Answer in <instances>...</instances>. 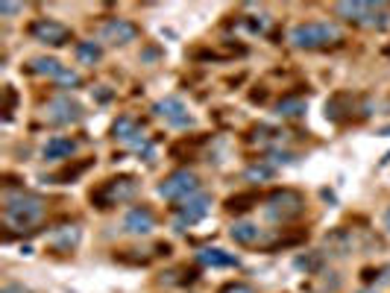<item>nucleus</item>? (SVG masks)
<instances>
[{
    "label": "nucleus",
    "mask_w": 390,
    "mask_h": 293,
    "mask_svg": "<svg viewBox=\"0 0 390 293\" xmlns=\"http://www.w3.org/2000/svg\"><path fill=\"white\" fill-rule=\"evenodd\" d=\"M288 41L299 50H326V48H338L343 41V33H340V27L328 24V21H308V24L291 27Z\"/></svg>",
    "instance_id": "f257e3e1"
},
{
    "label": "nucleus",
    "mask_w": 390,
    "mask_h": 293,
    "mask_svg": "<svg viewBox=\"0 0 390 293\" xmlns=\"http://www.w3.org/2000/svg\"><path fill=\"white\" fill-rule=\"evenodd\" d=\"M41 217H44V199L41 196L27 194V191H18V194L6 196V203H3V220H6V226H12V229H29V226H36Z\"/></svg>",
    "instance_id": "f03ea898"
},
{
    "label": "nucleus",
    "mask_w": 390,
    "mask_h": 293,
    "mask_svg": "<svg viewBox=\"0 0 390 293\" xmlns=\"http://www.w3.org/2000/svg\"><path fill=\"white\" fill-rule=\"evenodd\" d=\"M335 15H340L349 24H364V27H379V29L390 24L384 3H370V0H340V3H335Z\"/></svg>",
    "instance_id": "7ed1b4c3"
},
{
    "label": "nucleus",
    "mask_w": 390,
    "mask_h": 293,
    "mask_svg": "<svg viewBox=\"0 0 390 293\" xmlns=\"http://www.w3.org/2000/svg\"><path fill=\"white\" fill-rule=\"evenodd\" d=\"M303 211H305L303 194H299V191H291V188L273 191V194L267 196V203H264V217L273 220V223H291V220H296Z\"/></svg>",
    "instance_id": "20e7f679"
},
{
    "label": "nucleus",
    "mask_w": 390,
    "mask_h": 293,
    "mask_svg": "<svg viewBox=\"0 0 390 293\" xmlns=\"http://www.w3.org/2000/svg\"><path fill=\"white\" fill-rule=\"evenodd\" d=\"M135 194H138V182H135L132 176H117V179H106L97 191H92V203L97 208H112L117 203L132 199Z\"/></svg>",
    "instance_id": "39448f33"
},
{
    "label": "nucleus",
    "mask_w": 390,
    "mask_h": 293,
    "mask_svg": "<svg viewBox=\"0 0 390 293\" xmlns=\"http://www.w3.org/2000/svg\"><path fill=\"white\" fill-rule=\"evenodd\" d=\"M159 194L164 199H179V203H185V199L200 194V179L191 171H176L159 185Z\"/></svg>",
    "instance_id": "423d86ee"
},
{
    "label": "nucleus",
    "mask_w": 390,
    "mask_h": 293,
    "mask_svg": "<svg viewBox=\"0 0 390 293\" xmlns=\"http://www.w3.org/2000/svg\"><path fill=\"white\" fill-rule=\"evenodd\" d=\"M29 36L41 44H50V48H62V44L71 41V29L59 21H50V18H38L29 24Z\"/></svg>",
    "instance_id": "0eeeda50"
},
{
    "label": "nucleus",
    "mask_w": 390,
    "mask_h": 293,
    "mask_svg": "<svg viewBox=\"0 0 390 293\" xmlns=\"http://www.w3.org/2000/svg\"><path fill=\"white\" fill-rule=\"evenodd\" d=\"M208 208H212V196H205V194H197V196L185 199L182 206H176V229L182 232L185 226L200 223L208 214Z\"/></svg>",
    "instance_id": "6e6552de"
},
{
    "label": "nucleus",
    "mask_w": 390,
    "mask_h": 293,
    "mask_svg": "<svg viewBox=\"0 0 390 293\" xmlns=\"http://www.w3.org/2000/svg\"><path fill=\"white\" fill-rule=\"evenodd\" d=\"M153 112H156L164 123L176 127V129H185V127H191V123H194V115L188 112V106L179 100V97H164V100H159Z\"/></svg>",
    "instance_id": "1a4fd4ad"
},
{
    "label": "nucleus",
    "mask_w": 390,
    "mask_h": 293,
    "mask_svg": "<svg viewBox=\"0 0 390 293\" xmlns=\"http://www.w3.org/2000/svg\"><path fill=\"white\" fill-rule=\"evenodd\" d=\"M44 115H48L50 123H56V127H68V123H77L82 120V106L77 100H71V97H56L48 103V109H44Z\"/></svg>",
    "instance_id": "9d476101"
},
{
    "label": "nucleus",
    "mask_w": 390,
    "mask_h": 293,
    "mask_svg": "<svg viewBox=\"0 0 390 293\" xmlns=\"http://www.w3.org/2000/svg\"><path fill=\"white\" fill-rule=\"evenodd\" d=\"M135 38H138V27L127 18H109L100 29V41L115 44V48H124V44H129Z\"/></svg>",
    "instance_id": "9b49d317"
},
{
    "label": "nucleus",
    "mask_w": 390,
    "mask_h": 293,
    "mask_svg": "<svg viewBox=\"0 0 390 293\" xmlns=\"http://www.w3.org/2000/svg\"><path fill=\"white\" fill-rule=\"evenodd\" d=\"M124 229H127L129 235H150L156 229V214L150 211L147 206H135V208L127 211Z\"/></svg>",
    "instance_id": "f8f14e48"
},
{
    "label": "nucleus",
    "mask_w": 390,
    "mask_h": 293,
    "mask_svg": "<svg viewBox=\"0 0 390 293\" xmlns=\"http://www.w3.org/2000/svg\"><path fill=\"white\" fill-rule=\"evenodd\" d=\"M73 150H77V141H71V138L56 135V138H50V141L44 144L41 156L48 159V162H59V159H71V156H73Z\"/></svg>",
    "instance_id": "ddd939ff"
},
{
    "label": "nucleus",
    "mask_w": 390,
    "mask_h": 293,
    "mask_svg": "<svg viewBox=\"0 0 390 293\" xmlns=\"http://www.w3.org/2000/svg\"><path fill=\"white\" fill-rule=\"evenodd\" d=\"M80 243V226H59L50 235V246L56 252H71Z\"/></svg>",
    "instance_id": "4468645a"
},
{
    "label": "nucleus",
    "mask_w": 390,
    "mask_h": 293,
    "mask_svg": "<svg viewBox=\"0 0 390 293\" xmlns=\"http://www.w3.org/2000/svg\"><path fill=\"white\" fill-rule=\"evenodd\" d=\"M229 238H232L235 243H241V246H252V243L261 241V229H259L256 223L241 220V223H235V226L229 229Z\"/></svg>",
    "instance_id": "2eb2a0df"
},
{
    "label": "nucleus",
    "mask_w": 390,
    "mask_h": 293,
    "mask_svg": "<svg viewBox=\"0 0 390 293\" xmlns=\"http://www.w3.org/2000/svg\"><path fill=\"white\" fill-rule=\"evenodd\" d=\"M200 264L205 267H238V258L232 252H223L217 246H208V250H200Z\"/></svg>",
    "instance_id": "dca6fc26"
},
{
    "label": "nucleus",
    "mask_w": 390,
    "mask_h": 293,
    "mask_svg": "<svg viewBox=\"0 0 390 293\" xmlns=\"http://www.w3.org/2000/svg\"><path fill=\"white\" fill-rule=\"evenodd\" d=\"M112 135L117 138V141L132 144L135 138L141 135V127H138V120H135V117H117V120L112 123Z\"/></svg>",
    "instance_id": "f3484780"
},
{
    "label": "nucleus",
    "mask_w": 390,
    "mask_h": 293,
    "mask_svg": "<svg viewBox=\"0 0 390 293\" xmlns=\"http://www.w3.org/2000/svg\"><path fill=\"white\" fill-rule=\"evenodd\" d=\"M326 250H332L335 255L352 252V235L347 232V229H338V232H332V235L326 238Z\"/></svg>",
    "instance_id": "a211bd4d"
},
{
    "label": "nucleus",
    "mask_w": 390,
    "mask_h": 293,
    "mask_svg": "<svg viewBox=\"0 0 390 293\" xmlns=\"http://www.w3.org/2000/svg\"><path fill=\"white\" fill-rule=\"evenodd\" d=\"M347 112H352V97L349 94H335L326 103V117H332V120H343Z\"/></svg>",
    "instance_id": "6ab92c4d"
},
{
    "label": "nucleus",
    "mask_w": 390,
    "mask_h": 293,
    "mask_svg": "<svg viewBox=\"0 0 390 293\" xmlns=\"http://www.w3.org/2000/svg\"><path fill=\"white\" fill-rule=\"evenodd\" d=\"M73 53H77V59L82 62V65H94V62H100V56H103V48L97 41H80L77 48H73Z\"/></svg>",
    "instance_id": "aec40b11"
},
{
    "label": "nucleus",
    "mask_w": 390,
    "mask_h": 293,
    "mask_svg": "<svg viewBox=\"0 0 390 293\" xmlns=\"http://www.w3.org/2000/svg\"><path fill=\"white\" fill-rule=\"evenodd\" d=\"M29 71H36V73H44V76H50V80H56V76L62 73L65 68L59 65L56 59H50V56H38V59H33V62H29Z\"/></svg>",
    "instance_id": "412c9836"
},
{
    "label": "nucleus",
    "mask_w": 390,
    "mask_h": 293,
    "mask_svg": "<svg viewBox=\"0 0 390 293\" xmlns=\"http://www.w3.org/2000/svg\"><path fill=\"white\" fill-rule=\"evenodd\" d=\"M276 115L279 117H303L305 115V103L299 100V97H284L276 106Z\"/></svg>",
    "instance_id": "4be33fe9"
},
{
    "label": "nucleus",
    "mask_w": 390,
    "mask_h": 293,
    "mask_svg": "<svg viewBox=\"0 0 390 293\" xmlns=\"http://www.w3.org/2000/svg\"><path fill=\"white\" fill-rule=\"evenodd\" d=\"M252 206H259V196L256 194H235V196L226 199V211H232V214L250 211Z\"/></svg>",
    "instance_id": "5701e85b"
},
{
    "label": "nucleus",
    "mask_w": 390,
    "mask_h": 293,
    "mask_svg": "<svg viewBox=\"0 0 390 293\" xmlns=\"http://www.w3.org/2000/svg\"><path fill=\"white\" fill-rule=\"evenodd\" d=\"M270 176H273V164H270V162H256V164H250L244 171L247 182H267Z\"/></svg>",
    "instance_id": "b1692460"
},
{
    "label": "nucleus",
    "mask_w": 390,
    "mask_h": 293,
    "mask_svg": "<svg viewBox=\"0 0 390 293\" xmlns=\"http://www.w3.org/2000/svg\"><path fill=\"white\" fill-rule=\"evenodd\" d=\"M88 167H92V162H80V164H73V167L68 164L65 171H59V173L53 176V182H73V179H77L80 173H85Z\"/></svg>",
    "instance_id": "393cba45"
},
{
    "label": "nucleus",
    "mask_w": 390,
    "mask_h": 293,
    "mask_svg": "<svg viewBox=\"0 0 390 293\" xmlns=\"http://www.w3.org/2000/svg\"><path fill=\"white\" fill-rule=\"evenodd\" d=\"M56 83L62 85V88H77V85H80V73H77V71H68V68H65L62 73L56 76Z\"/></svg>",
    "instance_id": "a878e982"
},
{
    "label": "nucleus",
    "mask_w": 390,
    "mask_h": 293,
    "mask_svg": "<svg viewBox=\"0 0 390 293\" xmlns=\"http://www.w3.org/2000/svg\"><path fill=\"white\" fill-rule=\"evenodd\" d=\"M220 293H256L247 282H229L226 287H220Z\"/></svg>",
    "instance_id": "bb28decb"
},
{
    "label": "nucleus",
    "mask_w": 390,
    "mask_h": 293,
    "mask_svg": "<svg viewBox=\"0 0 390 293\" xmlns=\"http://www.w3.org/2000/svg\"><path fill=\"white\" fill-rule=\"evenodd\" d=\"M320 261H323V258H314V255L305 258V255H303V258H296V267H299V270H317Z\"/></svg>",
    "instance_id": "cd10ccee"
},
{
    "label": "nucleus",
    "mask_w": 390,
    "mask_h": 293,
    "mask_svg": "<svg viewBox=\"0 0 390 293\" xmlns=\"http://www.w3.org/2000/svg\"><path fill=\"white\" fill-rule=\"evenodd\" d=\"M3 94H6V103H3V112L9 115V112H12V103H15V91H12V85H6V88H3Z\"/></svg>",
    "instance_id": "c85d7f7f"
},
{
    "label": "nucleus",
    "mask_w": 390,
    "mask_h": 293,
    "mask_svg": "<svg viewBox=\"0 0 390 293\" xmlns=\"http://www.w3.org/2000/svg\"><path fill=\"white\" fill-rule=\"evenodd\" d=\"M21 12V3H0V15H15Z\"/></svg>",
    "instance_id": "c756f323"
},
{
    "label": "nucleus",
    "mask_w": 390,
    "mask_h": 293,
    "mask_svg": "<svg viewBox=\"0 0 390 293\" xmlns=\"http://www.w3.org/2000/svg\"><path fill=\"white\" fill-rule=\"evenodd\" d=\"M3 293H27V290H24L21 285H6V287H3Z\"/></svg>",
    "instance_id": "7c9ffc66"
},
{
    "label": "nucleus",
    "mask_w": 390,
    "mask_h": 293,
    "mask_svg": "<svg viewBox=\"0 0 390 293\" xmlns=\"http://www.w3.org/2000/svg\"><path fill=\"white\" fill-rule=\"evenodd\" d=\"M384 223H387V229H390V208H387V214H384Z\"/></svg>",
    "instance_id": "2f4dec72"
},
{
    "label": "nucleus",
    "mask_w": 390,
    "mask_h": 293,
    "mask_svg": "<svg viewBox=\"0 0 390 293\" xmlns=\"http://www.w3.org/2000/svg\"><path fill=\"white\" fill-rule=\"evenodd\" d=\"M358 293H376V290H370V287H364V290H358Z\"/></svg>",
    "instance_id": "473e14b6"
},
{
    "label": "nucleus",
    "mask_w": 390,
    "mask_h": 293,
    "mask_svg": "<svg viewBox=\"0 0 390 293\" xmlns=\"http://www.w3.org/2000/svg\"><path fill=\"white\" fill-rule=\"evenodd\" d=\"M384 53H387V56H390V48H387V50H384Z\"/></svg>",
    "instance_id": "72a5a7b5"
}]
</instances>
